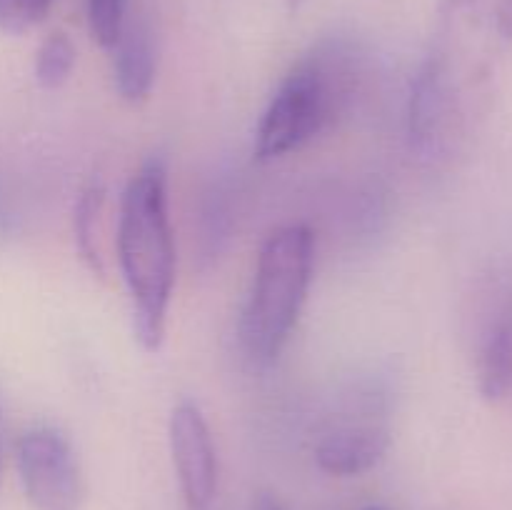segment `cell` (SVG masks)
I'll list each match as a JSON object with an SVG mask.
<instances>
[{
  "label": "cell",
  "mask_w": 512,
  "mask_h": 510,
  "mask_svg": "<svg viewBox=\"0 0 512 510\" xmlns=\"http://www.w3.org/2000/svg\"><path fill=\"white\" fill-rule=\"evenodd\" d=\"M118 265L140 348L158 353L175 288V235L168 213V168L150 158L128 180L118 210Z\"/></svg>",
  "instance_id": "cell-1"
},
{
  "label": "cell",
  "mask_w": 512,
  "mask_h": 510,
  "mask_svg": "<svg viewBox=\"0 0 512 510\" xmlns=\"http://www.w3.org/2000/svg\"><path fill=\"white\" fill-rule=\"evenodd\" d=\"M365 60L353 43L328 40L310 50L280 80L253 140L255 158H285L343 118L363 85Z\"/></svg>",
  "instance_id": "cell-2"
},
{
  "label": "cell",
  "mask_w": 512,
  "mask_h": 510,
  "mask_svg": "<svg viewBox=\"0 0 512 510\" xmlns=\"http://www.w3.org/2000/svg\"><path fill=\"white\" fill-rule=\"evenodd\" d=\"M313 268L315 235L305 223L283 225L265 238L238 325L250 363L273 365L288 348L308 303Z\"/></svg>",
  "instance_id": "cell-3"
},
{
  "label": "cell",
  "mask_w": 512,
  "mask_h": 510,
  "mask_svg": "<svg viewBox=\"0 0 512 510\" xmlns=\"http://www.w3.org/2000/svg\"><path fill=\"white\" fill-rule=\"evenodd\" d=\"M470 80L448 53L438 50L420 63L408 95V145L423 163H445L468 133Z\"/></svg>",
  "instance_id": "cell-4"
},
{
  "label": "cell",
  "mask_w": 512,
  "mask_h": 510,
  "mask_svg": "<svg viewBox=\"0 0 512 510\" xmlns=\"http://www.w3.org/2000/svg\"><path fill=\"white\" fill-rule=\"evenodd\" d=\"M20 488L33 510H83L85 480L73 445L50 425H33L15 443Z\"/></svg>",
  "instance_id": "cell-5"
},
{
  "label": "cell",
  "mask_w": 512,
  "mask_h": 510,
  "mask_svg": "<svg viewBox=\"0 0 512 510\" xmlns=\"http://www.w3.org/2000/svg\"><path fill=\"white\" fill-rule=\"evenodd\" d=\"M473 370L478 393L512 413V283L495 280L475 308Z\"/></svg>",
  "instance_id": "cell-6"
},
{
  "label": "cell",
  "mask_w": 512,
  "mask_h": 510,
  "mask_svg": "<svg viewBox=\"0 0 512 510\" xmlns=\"http://www.w3.org/2000/svg\"><path fill=\"white\" fill-rule=\"evenodd\" d=\"M358 415L330 425L315 443V465L335 478H355L383 463L390 450V425L380 390L358 395Z\"/></svg>",
  "instance_id": "cell-7"
},
{
  "label": "cell",
  "mask_w": 512,
  "mask_h": 510,
  "mask_svg": "<svg viewBox=\"0 0 512 510\" xmlns=\"http://www.w3.org/2000/svg\"><path fill=\"white\" fill-rule=\"evenodd\" d=\"M168 448L185 510H213L218 453L210 425L195 400H178L168 418Z\"/></svg>",
  "instance_id": "cell-8"
},
{
  "label": "cell",
  "mask_w": 512,
  "mask_h": 510,
  "mask_svg": "<svg viewBox=\"0 0 512 510\" xmlns=\"http://www.w3.org/2000/svg\"><path fill=\"white\" fill-rule=\"evenodd\" d=\"M113 53V83L120 98L130 105H138L150 98L158 70L153 33L145 23H125L123 35L115 43Z\"/></svg>",
  "instance_id": "cell-9"
},
{
  "label": "cell",
  "mask_w": 512,
  "mask_h": 510,
  "mask_svg": "<svg viewBox=\"0 0 512 510\" xmlns=\"http://www.w3.org/2000/svg\"><path fill=\"white\" fill-rule=\"evenodd\" d=\"M105 205V188L100 183H90L80 193L78 203L73 210V233L75 248H78L80 260L93 275L103 278L105 275V258L100 250V213Z\"/></svg>",
  "instance_id": "cell-10"
},
{
  "label": "cell",
  "mask_w": 512,
  "mask_h": 510,
  "mask_svg": "<svg viewBox=\"0 0 512 510\" xmlns=\"http://www.w3.org/2000/svg\"><path fill=\"white\" fill-rule=\"evenodd\" d=\"M445 15L480 38H512V0H445Z\"/></svg>",
  "instance_id": "cell-11"
},
{
  "label": "cell",
  "mask_w": 512,
  "mask_h": 510,
  "mask_svg": "<svg viewBox=\"0 0 512 510\" xmlns=\"http://www.w3.org/2000/svg\"><path fill=\"white\" fill-rule=\"evenodd\" d=\"M75 45L65 33L55 30L48 38L40 43L38 53H35L33 75L38 80L40 88L58 90L70 80L75 70Z\"/></svg>",
  "instance_id": "cell-12"
},
{
  "label": "cell",
  "mask_w": 512,
  "mask_h": 510,
  "mask_svg": "<svg viewBox=\"0 0 512 510\" xmlns=\"http://www.w3.org/2000/svg\"><path fill=\"white\" fill-rule=\"evenodd\" d=\"M128 23V0H88V28L95 43L113 50Z\"/></svg>",
  "instance_id": "cell-13"
},
{
  "label": "cell",
  "mask_w": 512,
  "mask_h": 510,
  "mask_svg": "<svg viewBox=\"0 0 512 510\" xmlns=\"http://www.w3.org/2000/svg\"><path fill=\"white\" fill-rule=\"evenodd\" d=\"M55 0H0V33L23 35L43 23Z\"/></svg>",
  "instance_id": "cell-14"
},
{
  "label": "cell",
  "mask_w": 512,
  "mask_h": 510,
  "mask_svg": "<svg viewBox=\"0 0 512 510\" xmlns=\"http://www.w3.org/2000/svg\"><path fill=\"white\" fill-rule=\"evenodd\" d=\"M10 228H13V210H10L8 195H5L3 185H0V238L8 235Z\"/></svg>",
  "instance_id": "cell-15"
},
{
  "label": "cell",
  "mask_w": 512,
  "mask_h": 510,
  "mask_svg": "<svg viewBox=\"0 0 512 510\" xmlns=\"http://www.w3.org/2000/svg\"><path fill=\"white\" fill-rule=\"evenodd\" d=\"M253 510H285V508H283V503H280V500L275 498L273 493H260L258 498H255Z\"/></svg>",
  "instance_id": "cell-16"
},
{
  "label": "cell",
  "mask_w": 512,
  "mask_h": 510,
  "mask_svg": "<svg viewBox=\"0 0 512 510\" xmlns=\"http://www.w3.org/2000/svg\"><path fill=\"white\" fill-rule=\"evenodd\" d=\"M3 470H5V455H3V420H0V490H3Z\"/></svg>",
  "instance_id": "cell-17"
},
{
  "label": "cell",
  "mask_w": 512,
  "mask_h": 510,
  "mask_svg": "<svg viewBox=\"0 0 512 510\" xmlns=\"http://www.w3.org/2000/svg\"><path fill=\"white\" fill-rule=\"evenodd\" d=\"M285 3H288V5H290V8H293V10H298V8H300V5H303V3H305V0H285Z\"/></svg>",
  "instance_id": "cell-18"
},
{
  "label": "cell",
  "mask_w": 512,
  "mask_h": 510,
  "mask_svg": "<svg viewBox=\"0 0 512 510\" xmlns=\"http://www.w3.org/2000/svg\"><path fill=\"white\" fill-rule=\"evenodd\" d=\"M363 510H385V508H380V505H370V508H363Z\"/></svg>",
  "instance_id": "cell-19"
}]
</instances>
